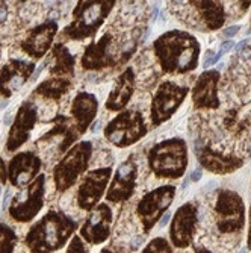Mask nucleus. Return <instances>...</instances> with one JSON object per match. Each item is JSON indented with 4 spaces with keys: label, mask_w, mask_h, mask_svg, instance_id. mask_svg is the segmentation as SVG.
Instances as JSON below:
<instances>
[{
    "label": "nucleus",
    "mask_w": 251,
    "mask_h": 253,
    "mask_svg": "<svg viewBox=\"0 0 251 253\" xmlns=\"http://www.w3.org/2000/svg\"><path fill=\"white\" fill-rule=\"evenodd\" d=\"M153 49L165 73L185 75L195 70L198 65L200 42L185 31L165 32L154 41Z\"/></svg>",
    "instance_id": "obj_1"
},
{
    "label": "nucleus",
    "mask_w": 251,
    "mask_h": 253,
    "mask_svg": "<svg viewBox=\"0 0 251 253\" xmlns=\"http://www.w3.org/2000/svg\"><path fill=\"white\" fill-rule=\"evenodd\" d=\"M148 167L157 177L179 179L188 167V146L181 138H170L153 146L148 152Z\"/></svg>",
    "instance_id": "obj_2"
},
{
    "label": "nucleus",
    "mask_w": 251,
    "mask_h": 253,
    "mask_svg": "<svg viewBox=\"0 0 251 253\" xmlns=\"http://www.w3.org/2000/svg\"><path fill=\"white\" fill-rule=\"evenodd\" d=\"M147 133V125L140 109H126L120 112L105 129V136L115 147H129L138 143Z\"/></svg>",
    "instance_id": "obj_3"
},
{
    "label": "nucleus",
    "mask_w": 251,
    "mask_h": 253,
    "mask_svg": "<svg viewBox=\"0 0 251 253\" xmlns=\"http://www.w3.org/2000/svg\"><path fill=\"white\" fill-rule=\"evenodd\" d=\"M135 50V45L127 47V45H120L115 35L106 32L97 42L91 44L83 55L82 64L85 68L97 70V68L120 65L124 64Z\"/></svg>",
    "instance_id": "obj_4"
},
{
    "label": "nucleus",
    "mask_w": 251,
    "mask_h": 253,
    "mask_svg": "<svg viewBox=\"0 0 251 253\" xmlns=\"http://www.w3.org/2000/svg\"><path fill=\"white\" fill-rule=\"evenodd\" d=\"M117 2H80L74 11V21L68 26L67 35L73 40L93 37Z\"/></svg>",
    "instance_id": "obj_5"
},
{
    "label": "nucleus",
    "mask_w": 251,
    "mask_h": 253,
    "mask_svg": "<svg viewBox=\"0 0 251 253\" xmlns=\"http://www.w3.org/2000/svg\"><path fill=\"white\" fill-rule=\"evenodd\" d=\"M189 93V88L180 86L171 81H165L159 85L156 94L151 100L150 117L153 126H161L170 120L174 112L180 108Z\"/></svg>",
    "instance_id": "obj_6"
},
{
    "label": "nucleus",
    "mask_w": 251,
    "mask_h": 253,
    "mask_svg": "<svg viewBox=\"0 0 251 253\" xmlns=\"http://www.w3.org/2000/svg\"><path fill=\"white\" fill-rule=\"evenodd\" d=\"M216 226L222 234L239 232L245 224V206L238 193L222 190L218 194L216 205Z\"/></svg>",
    "instance_id": "obj_7"
},
{
    "label": "nucleus",
    "mask_w": 251,
    "mask_h": 253,
    "mask_svg": "<svg viewBox=\"0 0 251 253\" xmlns=\"http://www.w3.org/2000/svg\"><path fill=\"white\" fill-rule=\"evenodd\" d=\"M91 152H93V144L89 141H83L62 159V163L55 171L56 185L59 190H67L68 187H72L76 179L88 169Z\"/></svg>",
    "instance_id": "obj_8"
},
{
    "label": "nucleus",
    "mask_w": 251,
    "mask_h": 253,
    "mask_svg": "<svg viewBox=\"0 0 251 253\" xmlns=\"http://www.w3.org/2000/svg\"><path fill=\"white\" fill-rule=\"evenodd\" d=\"M176 196L174 185H162L148 194H145L141 202L138 203V215L144 224V231L148 232L161 220L162 214L168 210V206L173 203Z\"/></svg>",
    "instance_id": "obj_9"
},
{
    "label": "nucleus",
    "mask_w": 251,
    "mask_h": 253,
    "mask_svg": "<svg viewBox=\"0 0 251 253\" xmlns=\"http://www.w3.org/2000/svg\"><path fill=\"white\" fill-rule=\"evenodd\" d=\"M198 223V210L195 208L194 203H185L176 211L171 229H170V237L176 247L185 249L188 247L192 240Z\"/></svg>",
    "instance_id": "obj_10"
},
{
    "label": "nucleus",
    "mask_w": 251,
    "mask_h": 253,
    "mask_svg": "<svg viewBox=\"0 0 251 253\" xmlns=\"http://www.w3.org/2000/svg\"><path fill=\"white\" fill-rule=\"evenodd\" d=\"M136 177H138V166L133 161V156H130L123 164H120L115 174H113L112 183L106 196L108 200L113 203H120L130 199L135 193Z\"/></svg>",
    "instance_id": "obj_11"
},
{
    "label": "nucleus",
    "mask_w": 251,
    "mask_h": 253,
    "mask_svg": "<svg viewBox=\"0 0 251 253\" xmlns=\"http://www.w3.org/2000/svg\"><path fill=\"white\" fill-rule=\"evenodd\" d=\"M110 174H112V170L109 167L97 169L86 174V177L83 179L82 185L77 191V202L80 208L89 210L100 200V197L103 196L108 187Z\"/></svg>",
    "instance_id": "obj_12"
},
{
    "label": "nucleus",
    "mask_w": 251,
    "mask_h": 253,
    "mask_svg": "<svg viewBox=\"0 0 251 253\" xmlns=\"http://www.w3.org/2000/svg\"><path fill=\"white\" fill-rule=\"evenodd\" d=\"M42 193H44V176L41 174L28 190L18 193L14 197L12 208H11L12 217L18 220L32 218L42 206Z\"/></svg>",
    "instance_id": "obj_13"
},
{
    "label": "nucleus",
    "mask_w": 251,
    "mask_h": 253,
    "mask_svg": "<svg viewBox=\"0 0 251 253\" xmlns=\"http://www.w3.org/2000/svg\"><path fill=\"white\" fill-rule=\"evenodd\" d=\"M218 82V70H206L198 76L192 89V102L197 109H216L219 106Z\"/></svg>",
    "instance_id": "obj_14"
},
{
    "label": "nucleus",
    "mask_w": 251,
    "mask_h": 253,
    "mask_svg": "<svg viewBox=\"0 0 251 253\" xmlns=\"http://www.w3.org/2000/svg\"><path fill=\"white\" fill-rule=\"evenodd\" d=\"M197 158L201 167L215 174H230L238 169H241L244 164L242 159L230 155H222L211 147H203L197 150Z\"/></svg>",
    "instance_id": "obj_15"
},
{
    "label": "nucleus",
    "mask_w": 251,
    "mask_h": 253,
    "mask_svg": "<svg viewBox=\"0 0 251 253\" xmlns=\"http://www.w3.org/2000/svg\"><path fill=\"white\" fill-rule=\"evenodd\" d=\"M112 220V211L108 205H100L91 212L86 224L83 226V237L91 243H102L109 235V227Z\"/></svg>",
    "instance_id": "obj_16"
},
{
    "label": "nucleus",
    "mask_w": 251,
    "mask_h": 253,
    "mask_svg": "<svg viewBox=\"0 0 251 253\" xmlns=\"http://www.w3.org/2000/svg\"><path fill=\"white\" fill-rule=\"evenodd\" d=\"M135 91V73L129 67L118 76L113 85V89L110 91V94L106 100V108L109 111H123L126 105L130 102L132 96Z\"/></svg>",
    "instance_id": "obj_17"
},
{
    "label": "nucleus",
    "mask_w": 251,
    "mask_h": 253,
    "mask_svg": "<svg viewBox=\"0 0 251 253\" xmlns=\"http://www.w3.org/2000/svg\"><path fill=\"white\" fill-rule=\"evenodd\" d=\"M36 119V108L32 103H25L20 108V112L15 119V126L11 130L8 150H15L28 140L29 130L32 129Z\"/></svg>",
    "instance_id": "obj_18"
},
{
    "label": "nucleus",
    "mask_w": 251,
    "mask_h": 253,
    "mask_svg": "<svg viewBox=\"0 0 251 253\" xmlns=\"http://www.w3.org/2000/svg\"><path fill=\"white\" fill-rule=\"evenodd\" d=\"M34 65L25 61H12L9 67H5L0 72V91L9 96L12 91L18 89L28 81Z\"/></svg>",
    "instance_id": "obj_19"
},
{
    "label": "nucleus",
    "mask_w": 251,
    "mask_h": 253,
    "mask_svg": "<svg viewBox=\"0 0 251 253\" xmlns=\"http://www.w3.org/2000/svg\"><path fill=\"white\" fill-rule=\"evenodd\" d=\"M39 159L32 153H20L17 155L9 166L11 182L15 187H23L36 174L39 169Z\"/></svg>",
    "instance_id": "obj_20"
},
{
    "label": "nucleus",
    "mask_w": 251,
    "mask_h": 253,
    "mask_svg": "<svg viewBox=\"0 0 251 253\" xmlns=\"http://www.w3.org/2000/svg\"><path fill=\"white\" fill-rule=\"evenodd\" d=\"M55 32H56V23L55 21L45 23V25L39 26L31 34L28 41L23 42V49L28 53H32L34 56L39 58L50 45V41Z\"/></svg>",
    "instance_id": "obj_21"
},
{
    "label": "nucleus",
    "mask_w": 251,
    "mask_h": 253,
    "mask_svg": "<svg viewBox=\"0 0 251 253\" xmlns=\"http://www.w3.org/2000/svg\"><path fill=\"white\" fill-rule=\"evenodd\" d=\"M189 5L197 9L203 25L209 31H216L224 25L225 14L221 2H189Z\"/></svg>",
    "instance_id": "obj_22"
},
{
    "label": "nucleus",
    "mask_w": 251,
    "mask_h": 253,
    "mask_svg": "<svg viewBox=\"0 0 251 253\" xmlns=\"http://www.w3.org/2000/svg\"><path fill=\"white\" fill-rule=\"evenodd\" d=\"M97 100L93 94L88 93H80L73 103V116L76 117L77 123H79V132H83L89 123L94 120L96 112H97Z\"/></svg>",
    "instance_id": "obj_23"
},
{
    "label": "nucleus",
    "mask_w": 251,
    "mask_h": 253,
    "mask_svg": "<svg viewBox=\"0 0 251 253\" xmlns=\"http://www.w3.org/2000/svg\"><path fill=\"white\" fill-rule=\"evenodd\" d=\"M61 221L62 220H59L58 215L49 214L47 217L44 218V221L38 226L42 243L47 246V247H50V249L59 247L58 244L64 238H67V235H68V234H62L61 232V227H59L61 226Z\"/></svg>",
    "instance_id": "obj_24"
},
{
    "label": "nucleus",
    "mask_w": 251,
    "mask_h": 253,
    "mask_svg": "<svg viewBox=\"0 0 251 253\" xmlns=\"http://www.w3.org/2000/svg\"><path fill=\"white\" fill-rule=\"evenodd\" d=\"M144 253H174L171 246L164 238H154L144 250Z\"/></svg>",
    "instance_id": "obj_25"
},
{
    "label": "nucleus",
    "mask_w": 251,
    "mask_h": 253,
    "mask_svg": "<svg viewBox=\"0 0 251 253\" xmlns=\"http://www.w3.org/2000/svg\"><path fill=\"white\" fill-rule=\"evenodd\" d=\"M11 234V231H8L6 227H0V253H11V240L14 238L12 235H8Z\"/></svg>",
    "instance_id": "obj_26"
},
{
    "label": "nucleus",
    "mask_w": 251,
    "mask_h": 253,
    "mask_svg": "<svg viewBox=\"0 0 251 253\" xmlns=\"http://www.w3.org/2000/svg\"><path fill=\"white\" fill-rule=\"evenodd\" d=\"M219 56H221V53H219V55H215L212 50H209V52L206 53V56H204L203 67H204V68H209L211 65L216 64V62H218V59H219Z\"/></svg>",
    "instance_id": "obj_27"
},
{
    "label": "nucleus",
    "mask_w": 251,
    "mask_h": 253,
    "mask_svg": "<svg viewBox=\"0 0 251 253\" xmlns=\"http://www.w3.org/2000/svg\"><path fill=\"white\" fill-rule=\"evenodd\" d=\"M238 32H239V26H230V28H227V29L222 31V37H224V38H232V37H235Z\"/></svg>",
    "instance_id": "obj_28"
},
{
    "label": "nucleus",
    "mask_w": 251,
    "mask_h": 253,
    "mask_svg": "<svg viewBox=\"0 0 251 253\" xmlns=\"http://www.w3.org/2000/svg\"><path fill=\"white\" fill-rule=\"evenodd\" d=\"M143 243H144V237H133V240L130 243V247L135 250V249H138Z\"/></svg>",
    "instance_id": "obj_29"
},
{
    "label": "nucleus",
    "mask_w": 251,
    "mask_h": 253,
    "mask_svg": "<svg viewBox=\"0 0 251 253\" xmlns=\"http://www.w3.org/2000/svg\"><path fill=\"white\" fill-rule=\"evenodd\" d=\"M233 45H235L233 41H225V42H222V44H221V52H219V53L222 55V53H225V52H229V50L233 47Z\"/></svg>",
    "instance_id": "obj_30"
},
{
    "label": "nucleus",
    "mask_w": 251,
    "mask_h": 253,
    "mask_svg": "<svg viewBox=\"0 0 251 253\" xmlns=\"http://www.w3.org/2000/svg\"><path fill=\"white\" fill-rule=\"evenodd\" d=\"M201 176H203V171H201V169H195V170L192 171V174H191V180H194V182H198V180L201 179Z\"/></svg>",
    "instance_id": "obj_31"
},
{
    "label": "nucleus",
    "mask_w": 251,
    "mask_h": 253,
    "mask_svg": "<svg viewBox=\"0 0 251 253\" xmlns=\"http://www.w3.org/2000/svg\"><path fill=\"white\" fill-rule=\"evenodd\" d=\"M6 20V5H0V23Z\"/></svg>",
    "instance_id": "obj_32"
},
{
    "label": "nucleus",
    "mask_w": 251,
    "mask_h": 253,
    "mask_svg": "<svg viewBox=\"0 0 251 253\" xmlns=\"http://www.w3.org/2000/svg\"><path fill=\"white\" fill-rule=\"evenodd\" d=\"M170 218H171V215H170V214H165L161 220H159V226H161V227H165V226L168 224Z\"/></svg>",
    "instance_id": "obj_33"
},
{
    "label": "nucleus",
    "mask_w": 251,
    "mask_h": 253,
    "mask_svg": "<svg viewBox=\"0 0 251 253\" xmlns=\"http://www.w3.org/2000/svg\"><path fill=\"white\" fill-rule=\"evenodd\" d=\"M251 250V206H250V229H248V247Z\"/></svg>",
    "instance_id": "obj_34"
},
{
    "label": "nucleus",
    "mask_w": 251,
    "mask_h": 253,
    "mask_svg": "<svg viewBox=\"0 0 251 253\" xmlns=\"http://www.w3.org/2000/svg\"><path fill=\"white\" fill-rule=\"evenodd\" d=\"M9 196H11V191L8 190V191H6V194H5V199H3V202H2V208H3V210L6 208V205H8V200H9Z\"/></svg>",
    "instance_id": "obj_35"
},
{
    "label": "nucleus",
    "mask_w": 251,
    "mask_h": 253,
    "mask_svg": "<svg viewBox=\"0 0 251 253\" xmlns=\"http://www.w3.org/2000/svg\"><path fill=\"white\" fill-rule=\"evenodd\" d=\"M11 116H12V112L8 111V112H6V116L3 117V123H5V125H9V123H11Z\"/></svg>",
    "instance_id": "obj_36"
},
{
    "label": "nucleus",
    "mask_w": 251,
    "mask_h": 253,
    "mask_svg": "<svg viewBox=\"0 0 251 253\" xmlns=\"http://www.w3.org/2000/svg\"><path fill=\"white\" fill-rule=\"evenodd\" d=\"M195 253H212V252H211V250H208V249H204V247H197Z\"/></svg>",
    "instance_id": "obj_37"
},
{
    "label": "nucleus",
    "mask_w": 251,
    "mask_h": 253,
    "mask_svg": "<svg viewBox=\"0 0 251 253\" xmlns=\"http://www.w3.org/2000/svg\"><path fill=\"white\" fill-rule=\"evenodd\" d=\"M245 44H247V40H244V41H242V42H241V44H238V45H236V49H238V50H239V49H241V47H244V45H245Z\"/></svg>",
    "instance_id": "obj_38"
},
{
    "label": "nucleus",
    "mask_w": 251,
    "mask_h": 253,
    "mask_svg": "<svg viewBox=\"0 0 251 253\" xmlns=\"http://www.w3.org/2000/svg\"><path fill=\"white\" fill-rule=\"evenodd\" d=\"M241 253H248V249H247V247H245V249H242V250H241Z\"/></svg>",
    "instance_id": "obj_39"
},
{
    "label": "nucleus",
    "mask_w": 251,
    "mask_h": 253,
    "mask_svg": "<svg viewBox=\"0 0 251 253\" xmlns=\"http://www.w3.org/2000/svg\"><path fill=\"white\" fill-rule=\"evenodd\" d=\"M103 253H110L109 250H103Z\"/></svg>",
    "instance_id": "obj_40"
},
{
    "label": "nucleus",
    "mask_w": 251,
    "mask_h": 253,
    "mask_svg": "<svg viewBox=\"0 0 251 253\" xmlns=\"http://www.w3.org/2000/svg\"><path fill=\"white\" fill-rule=\"evenodd\" d=\"M0 193H2V187H0Z\"/></svg>",
    "instance_id": "obj_41"
}]
</instances>
